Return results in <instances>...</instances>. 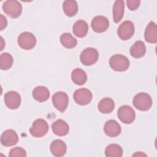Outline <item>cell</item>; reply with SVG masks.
<instances>
[{
    "mask_svg": "<svg viewBox=\"0 0 157 157\" xmlns=\"http://www.w3.org/2000/svg\"><path fill=\"white\" fill-rule=\"evenodd\" d=\"M91 26L94 31L99 33H103L109 28V21L105 17L98 15L93 18Z\"/></svg>",
    "mask_w": 157,
    "mask_h": 157,
    "instance_id": "12",
    "label": "cell"
},
{
    "mask_svg": "<svg viewBox=\"0 0 157 157\" xmlns=\"http://www.w3.org/2000/svg\"><path fill=\"white\" fill-rule=\"evenodd\" d=\"M52 128L53 132L58 136H64L68 134L69 131V127L67 123L61 119L57 120L53 123Z\"/></svg>",
    "mask_w": 157,
    "mask_h": 157,
    "instance_id": "16",
    "label": "cell"
},
{
    "mask_svg": "<svg viewBox=\"0 0 157 157\" xmlns=\"http://www.w3.org/2000/svg\"><path fill=\"white\" fill-rule=\"evenodd\" d=\"M13 63V59L8 53H3L0 56V68L2 70L10 69Z\"/></svg>",
    "mask_w": 157,
    "mask_h": 157,
    "instance_id": "27",
    "label": "cell"
},
{
    "mask_svg": "<svg viewBox=\"0 0 157 157\" xmlns=\"http://www.w3.org/2000/svg\"><path fill=\"white\" fill-rule=\"evenodd\" d=\"M3 11L10 17L15 18L18 17L22 12L21 4L15 0H8L2 5Z\"/></svg>",
    "mask_w": 157,
    "mask_h": 157,
    "instance_id": "3",
    "label": "cell"
},
{
    "mask_svg": "<svg viewBox=\"0 0 157 157\" xmlns=\"http://www.w3.org/2000/svg\"><path fill=\"white\" fill-rule=\"evenodd\" d=\"M0 23H1V30H3L7 25V21L6 18L4 17L2 14L0 15Z\"/></svg>",
    "mask_w": 157,
    "mask_h": 157,
    "instance_id": "30",
    "label": "cell"
},
{
    "mask_svg": "<svg viewBox=\"0 0 157 157\" xmlns=\"http://www.w3.org/2000/svg\"><path fill=\"white\" fill-rule=\"evenodd\" d=\"M71 78L75 84L82 85L86 82L87 75L83 70L80 68H76L72 72Z\"/></svg>",
    "mask_w": 157,
    "mask_h": 157,
    "instance_id": "22",
    "label": "cell"
},
{
    "mask_svg": "<svg viewBox=\"0 0 157 157\" xmlns=\"http://www.w3.org/2000/svg\"><path fill=\"white\" fill-rule=\"evenodd\" d=\"M50 148L52 155L57 157L64 156L67 150L66 144L63 140L59 139L53 140L50 144Z\"/></svg>",
    "mask_w": 157,
    "mask_h": 157,
    "instance_id": "15",
    "label": "cell"
},
{
    "mask_svg": "<svg viewBox=\"0 0 157 157\" xmlns=\"http://www.w3.org/2000/svg\"><path fill=\"white\" fill-rule=\"evenodd\" d=\"M127 6L131 10H136L140 6V1L139 0H128Z\"/></svg>",
    "mask_w": 157,
    "mask_h": 157,
    "instance_id": "29",
    "label": "cell"
},
{
    "mask_svg": "<svg viewBox=\"0 0 157 157\" xmlns=\"http://www.w3.org/2000/svg\"><path fill=\"white\" fill-rule=\"evenodd\" d=\"M75 102L81 105L89 104L92 100V93L86 88H80L77 90L73 95Z\"/></svg>",
    "mask_w": 157,
    "mask_h": 157,
    "instance_id": "9",
    "label": "cell"
},
{
    "mask_svg": "<svg viewBox=\"0 0 157 157\" xmlns=\"http://www.w3.org/2000/svg\"><path fill=\"white\" fill-rule=\"evenodd\" d=\"M133 105L138 110L146 111L152 105L151 96L146 93H139L133 98Z\"/></svg>",
    "mask_w": 157,
    "mask_h": 157,
    "instance_id": "2",
    "label": "cell"
},
{
    "mask_svg": "<svg viewBox=\"0 0 157 157\" xmlns=\"http://www.w3.org/2000/svg\"><path fill=\"white\" fill-rule=\"evenodd\" d=\"M48 130V125L47 121L43 119H37L33 122L29 132L35 137H41L47 134Z\"/></svg>",
    "mask_w": 157,
    "mask_h": 157,
    "instance_id": "6",
    "label": "cell"
},
{
    "mask_svg": "<svg viewBox=\"0 0 157 157\" xmlns=\"http://www.w3.org/2000/svg\"><path fill=\"white\" fill-rule=\"evenodd\" d=\"M124 9V1L122 0L115 1L113 6V18L115 23L121 21L123 17Z\"/></svg>",
    "mask_w": 157,
    "mask_h": 157,
    "instance_id": "21",
    "label": "cell"
},
{
    "mask_svg": "<svg viewBox=\"0 0 157 157\" xmlns=\"http://www.w3.org/2000/svg\"><path fill=\"white\" fill-rule=\"evenodd\" d=\"M88 30L87 23L82 20L77 21L73 26V33L78 37H85Z\"/></svg>",
    "mask_w": 157,
    "mask_h": 157,
    "instance_id": "20",
    "label": "cell"
},
{
    "mask_svg": "<svg viewBox=\"0 0 157 157\" xmlns=\"http://www.w3.org/2000/svg\"><path fill=\"white\" fill-rule=\"evenodd\" d=\"M52 102L54 107L59 111L64 112L69 103V98L66 93L58 91L55 93L52 97Z\"/></svg>",
    "mask_w": 157,
    "mask_h": 157,
    "instance_id": "10",
    "label": "cell"
},
{
    "mask_svg": "<svg viewBox=\"0 0 157 157\" xmlns=\"http://www.w3.org/2000/svg\"><path fill=\"white\" fill-rule=\"evenodd\" d=\"M9 156L10 157H15V156H26V153L25 149L21 147H15L12 148L10 151Z\"/></svg>",
    "mask_w": 157,
    "mask_h": 157,
    "instance_id": "28",
    "label": "cell"
},
{
    "mask_svg": "<svg viewBox=\"0 0 157 157\" xmlns=\"http://www.w3.org/2000/svg\"><path fill=\"white\" fill-rule=\"evenodd\" d=\"M63 9L67 16L73 17L78 11L77 3L75 1L66 0L63 4Z\"/></svg>",
    "mask_w": 157,
    "mask_h": 157,
    "instance_id": "24",
    "label": "cell"
},
{
    "mask_svg": "<svg viewBox=\"0 0 157 157\" xmlns=\"http://www.w3.org/2000/svg\"><path fill=\"white\" fill-rule=\"evenodd\" d=\"M4 102L8 108L17 109L21 104L20 95L15 91H8L4 95Z\"/></svg>",
    "mask_w": 157,
    "mask_h": 157,
    "instance_id": "11",
    "label": "cell"
},
{
    "mask_svg": "<svg viewBox=\"0 0 157 157\" xmlns=\"http://www.w3.org/2000/svg\"><path fill=\"white\" fill-rule=\"evenodd\" d=\"M134 26L131 21H124L118 28L117 34L123 40L129 39L134 34Z\"/></svg>",
    "mask_w": 157,
    "mask_h": 157,
    "instance_id": "8",
    "label": "cell"
},
{
    "mask_svg": "<svg viewBox=\"0 0 157 157\" xmlns=\"http://www.w3.org/2000/svg\"><path fill=\"white\" fill-rule=\"evenodd\" d=\"M105 134L110 137L118 136L121 131L120 125L114 120H109L106 121L104 126Z\"/></svg>",
    "mask_w": 157,
    "mask_h": 157,
    "instance_id": "14",
    "label": "cell"
},
{
    "mask_svg": "<svg viewBox=\"0 0 157 157\" xmlns=\"http://www.w3.org/2000/svg\"><path fill=\"white\" fill-rule=\"evenodd\" d=\"M131 55L136 58H139L144 56L146 52V47L142 41H136L129 50Z\"/></svg>",
    "mask_w": 157,
    "mask_h": 157,
    "instance_id": "19",
    "label": "cell"
},
{
    "mask_svg": "<svg viewBox=\"0 0 157 157\" xmlns=\"http://www.w3.org/2000/svg\"><path fill=\"white\" fill-rule=\"evenodd\" d=\"M117 115L120 120L125 124H131L136 118V113L133 109L129 105L121 106L117 112Z\"/></svg>",
    "mask_w": 157,
    "mask_h": 157,
    "instance_id": "5",
    "label": "cell"
},
{
    "mask_svg": "<svg viewBox=\"0 0 157 157\" xmlns=\"http://www.w3.org/2000/svg\"><path fill=\"white\" fill-rule=\"evenodd\" d=\"M105 155L107 157H121L123 155V149L118 144H110L105 150Z\"/></svg>",
    "mask_w": 157,
    "mask_h": 157,
    "instance_id": "25",
    "label": "cell"
},
{
    "mask_svg": "<svg viewBox=\"0 0 157 157\" xmlns=\"http://www.w3.org/2000/svg\"><path fill=\"white\" fill-rule=\"evenodd\" d=\"M145 40L151 44H155L157 42V27L153 21H150L147 25L144 34Z\"/></svg>",
    "mask_w": 157,
    "mask_h": 157,
    "instance_id": "17",
    "label": "cell"
},
{
    "mask_svg": "<svg viewBox=\"0 0 157 157\" xmlns=\"http://www.w3.org/2000/svg\"><path fill=\"white\" fill-rule=\"evenodd\" d=\"M60 42L63 46L67 48H73L77 44V40L70 33H63L60 37Z\"/></svg>",
    "mask_w": 157,
    "mask_h": 157,
    "instance_id": "26",
    "label": "cell"
},
{
    "mask_svg": "<svg viewBox=\"0 0 157 157\" xmlns=\"http://www.w3.org/2000/svg\"><path fill=\"white\" fill-rule=\"evenodd\" d=\"M18 140L17 132L13 129L4 131L1 136V144L5 147H10L15 145Z\"/></svg>",
    "mask_w": 157,
    "mask_h": 157,
    "instance_id": "13",
    "label": "cell"
},
{
    "mask_svg": "<svg viewBox=\"0 0 157 157\" xmlns=\"http://www.w3.org/2000/svg\"><path fill=\"white\" fill-rule=\"evenodd\" d=\"M114 107V101L109 98H103L98 104V110L102 113H109L112 112Z\"/></svg>",
    "mask_w": 157,
    "mask_h": 157,
    "instance_id": "23",
    "label": "cell"
},
{
    "mask_svg": "<svg viewBox=\"0 0 157 157\" xmlns=\"http://www.w3.org/2000/svg\"><path fill=\"white\" fill-rule=\"evenodd\" d=\"M99 53L93 48H86L80 54V59L82 63L85 66H91L98 61Z\"/></svg>",
    "mask_w": 157,
    "mask_h": 157,
    "instance_id": "7",
    "label": "cell"
},
{
    "mask_svg": "<svg viewBox=\"0 0 157 157\" xmlns=\"http://www.w3.org/2000/svg\"><path fill=\"white\" fill-rule=\"evenodd\" d=\"M109 64L113 70L122 72L126 71L129 68V61L126 56L116 54L110 57Z\"/></svg>",
    "mask_w": 157,
    "mask_h": 157,
    "instance_id": "1",
    "label": "cell"
},
{
    "mask_svg": "<svg viewBox=\"0 0 157 157\" xmlns=\"http://www.w3.org/2000/svg\"><path fill=\"white\" fill-rule=\"evenodd\" d=\"M18 45L24 50H31L36 44V39L33 34L29 32H23L18 37Z\"/></svg>",
    "mask_w": 157,
    "mask_h": 157,
    "instance_id": "4",
    "label": "cell"
},
{
    "mask_svg": "<svg viewBox=\"0 0 157 157\" xmlns=\"http://www.w3.org/2000/svg\"><path fill=\"white\" fill-rule=\"evenodd\" d=\"M33 96L38 102H45L50 97V91L44 86H38L33 90Z\"/></svg>",
    "mask_w": 157,
    "mask_h": 157,
    "instance_id": "18",
    "label": "cell"
}]
</instances>
